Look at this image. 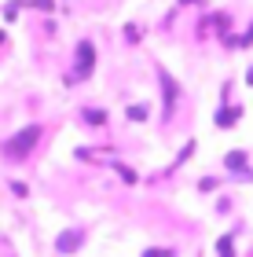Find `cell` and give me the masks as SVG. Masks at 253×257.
Returning a JSON list of instances; mask_svg holds the SVG:
<instances>
[{"label":"cell","instance_id":"obj_1","mask_svg":"<svg viewBox=\"0 0 253 257\" xmlns=\"http://www.w3.org/2000/svg\"><path fill=\"white\" fill-rule=\"evenodd\" d=\"M37 140H41V125H26V128H19L11 140H4L0 155H4L8 162H26L33 155V147H37Z\"/></svg>","mask_w":253,"mask_h":257},{"label":"cell","instance_id":"obj_2","mask_svg":"<svg viewBox=\"0 0 253 257\" xmlns=\"http://www.w3.org/2000/svg\"><path fill=\"white\" fill-rule=\"evenodd\" d=\"M92 70H96V44H92V41H77L74 66H70V74H66V85H81V81H88Z\"/></svg>","mask_w":253,"mask_h":257},{"label":"cell","instance_id":"obj_3","mask_svg":"<svg viewBox=\"0 0 253 257\" xmlns=\"http://www.w3.org/2000/svg\"><path fill=\"white\" fill-rule=\"evenodd\" d=\"M158 85H162V118L169 121L172 114H176V103L183 96V88L176 85V77H172L169 70H158Z\"/></svg>","mask_w":253,"mask_h":257},{"label":"cell","instance_id":"obj_4","mask_svg":"<svg viewBox=\"0 0 253 257\" xmlns=\"http://www.w3.org/2000/svg\"><path fill=\"white\" fill-rule=\"evenodd\" d=\"M85 239H88L85 228H66V231H59V239H55V250L59 253H77L85 246Z\"/></svg>","mask_w":253,"mask_h":257},{"label":"cell","instance_id":"obj_5","mask_svg":"<svg viewBox=\"0 0 253 257\" xmlns=\"http://www.w3.org/2000/svg\"><path fill=\"white\" fill-rule=\"evenodd\" d=\"M224 166H227V173H235L238 180H253V173H249V166H246V151H227V155H224Z\"/></svg>","mask_w":253,"mask_h":257},{"label":"cell","instance_id":"obj_6","mask_svg":"<svg viewBox=\"0 0 253 257\" xmlns=\"http://www.w3.org/2000/svg\"><path fill=\"white\" fill-rule=\"evenodd\" d=\"M238 118H242V107H238V103H231V107H220V110H216V125H220V128H231V125H238Z\"/></svg>","mask_w":253,"mask_h":257},{"label":"cell","instance_id":"obj_7","mask_svg":"<svg viewBox=\"0 0 253 257\" xmlns=\"http://www.w3.org/2000/svg\"><path fill=\"white\" fill-rule=\"evenodd\" d=\"M216 257H235V231L216 239Z\"/></svg>","mask_w":253,"mask_h":257},{"label":"cell","instance_id":"obj_8","mask_svg":"<svg viewBox=\"0 0 253 257\" xmlns=\"http://www.w3.org/2000/svg\"><path fill=\"white\" fill-rule=\"evenodd\" d=\"M249 44H253V22H249L246 33H238V37H227V48H249Z\"/></svg>","mask_w":253,"mask_h":257},{"label":"cell","instance_id":"obj_9","mask_svg":"<svg viewBox=\"0 0 253 257\" xmlns=\"http://www.w3.org/2000/svg\"><path fill=\"white\" fill-rule=\"evenodd\" d=\"M81 118H85L88 125H103V121H107V110H99V107H85V110H81Z\"/></svg>","mask_w":253,"mask_h":257},{"label":"cell","instance_id":"obj_10","mask_svg":"<svg viewBox=\"0 0 253 257\" xmlns=\"http://www.w3.org/2000/svg\"><path fill=\"white\" fill-rule=\"evenodd\" d=\"M125 114H129V118H132V121H143V118H147V114H151V107H147V103H136V107H129V110H125Z\"/></svg>","mask_w":253,"mask_h":257},{"label":"cell","instance_id":"obj_11","mask_svg":"<svg viewBox=\"0 0 253 257\" xmlns=\"http://www.w3.org/2000/svg\"><path fill=\"white\" fill-rule=\"evenodd\" d=\"M114 169L121 173V180H129V184H136V173H132L129 166H121V162H114Z\"/></svg>","mask_w":253,"mask_h":257},{"label":"cell","instance_id":"obj_12","mask_svg":"<svg viewBox=\"0 0 253 257\" xmlns=\"http://www.w3.org/2000/svg\"><path fill=\"white\" fill-rule=\"evenodd\" d=\"M143 257H172V250H165V246H154V250H143Z\"/></svg>","mask_w":253,"mask_h":257},{"label":"cell","instance_id":"obj_13","mask_svg":"<svg viewBox=\"0 0 253 257\" xmlns=\"http://www.w3.org/2000/svg\"><path fill=\"white\" fill-rule=\"evenodd\" d=\"M11 191H15L19 198H26V195H30V188H26V184H22V180H11Z\"/></svg>","mask_w":253,"mask_h":257},{"label":"cell","instance_id":"obj_14","mask_svg":"<svg viewBox=\"0 0 253 257\" xmlns=\"http://www.w3.org/2000/svg\"><path fill=\"white\" fill-rule=\"evenodd\" d=\"M30 8H41V11H55L52 0H30Z\"/></svg>","mask_w":253,"mask_h":257},{"label":"cell","instance_id":"obj_15","mask_svg":"<svg viewBox=\"0 0 253 257\" xmlns=\"http://www.w3.org/2000/svg\"><path fill=\"white\" fill-rule=\"evenodd\" d=\"M216 184H220V180H216V177H205V180H198V188H202V191H213V188H216Z\"/></svg>","mask_w":253,"mask_h":257},{"label":"cell","instance_id":"obj_16","mask_svg":"<svg viewBox=\"0 0 253 257\" xmlns=\"http://www.w3.org/2000/svg\"><path fill=\"white\" fill-rule=\"evenodd\" d=\"M0 44H8V33H4V30H0Z\"/></svg>","mask_w":253,"mask_h":257},{"label":"cell","instance_id":"obj_17","mask_svg":"<svg viewBox=\"0 0 253 257\" xmlns=\"http://www.w3.org/2000/svg\"><path fill=\"white\" fill-rule=\"evenodd\" d=\"M246 81H249V85H253V66H249V74H246Z\"/></svg>","mask_w":253,"mask_h":257}]
</instances>
